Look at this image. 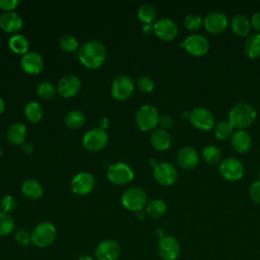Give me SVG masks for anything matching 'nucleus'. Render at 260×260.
Instances as JSON below:
<instances>
[{
    "instance_id": "17",
    "label": "nucleus",
    "mask_w": 260,
    "mask_h": 260,
    "mask_svg": "<svg viewBox=\"0 0 260 260\" xmlns=\"http://www.w3.org/2000/svg\"><path fill=\"white\" fill-rule=\"evenodd\" d=\"M182 46L188 53L194 56H202L209 49V43L202 35H191L187 37L182 43Z\"/></svg>"
},
{
    "instance_id": "13",
    "label": "nucleus",
    "mask_w": 260,
    "mask_h": 260,
    "mask_svg": "<svg viewBox=\"0 0 260 260\" xmlns=\"http://www.w3.org/2000/svg\"><path fill=\"white\" fill-rule=\"evenodd\" d=\"M94 183V177L90 173L80 172L72 178L70 182V188L74 194L83 196L92 191Z\"/></svg>"
},
{
    "instance_id": "1",
    "label": "nucleus",
    "mask_w": 260,
    "mask_h": 260,
    "mask_svg": "<svg viewBox=\"0 0 260 260\" xmlns=\"http://www.w3.org/2000/svg\"><path fill=\"white\" fill-rule=\"evenodd\" d=\"M106 47L98 40L88 41L78 50L79 61L83 66L89 69H96L101 67L106 60Z\"/></svg>"
},
{
    "instance_id": "45",
    "label": "nucleus",
    "mask_w": 260,
    "mask_h": 260,
    "mask_svg": "<svg viewBox=\"0 0 260 260\" xmlns=\"http://www.w3.org/2000/svg\"><path fill=\"white\" fill-rule=\"evenodd\" d=\"M158 123L164 127V128H170L173 125V119L169 115H164L159 117Z\"/></svg>"
},
{
    "instance_id": "46",
    "label": "nucleus",
    "mask_w": 260,
    "mask_h": 260,
    "mask_svg": "<svg viewBox=\"0 0 260 260\" xmlns=\"http://www.w3.org/2000/svg\"><path fill=\"white\" fill-rule=\"evenodd\" d=\"M108 126H109V119L108 118H102L100 120V128L105 130Z\"/></svg>"
},
{
    "instance_id": "7",
    "label": "nucleus",
    "mask_w": 260,
    "mask_h": 260,
    "mask_svg": "<svg viewBox=\"0 0 260 260\" xmlns=\"http://www.w3.org/2000/svg\"><path fill=\"white\" fill-rule=\"evenodd\" d=\"M134 90L133 79L126 74L116 76L111 84V93L118 101H125L130 98Z\"/></svg>"
},
{
    "instance_id": "48",
    "label": "nucleus",
    "mask_w": 260,
    "mask_h": 260,
    "mask_svg": "<svg viewBox=\"0 0 260 260\" xmlns=\"http://www.w3.org/2000/svg\"><path fill=\"white\" fill-rule=\"evenodd\" d=\"M145 214H146V212H144V211H142V210L136 211V216H137L138 219H144Z\"/></svg>"
},
{
    "instance_id": "31",
    "label": "nucleus",
    "mask_w": 260,
    "mask_h": 260,
    "mask_svg": "<svg viewBox=\"0 0 260 260\" xmlns=\"http://www.w3.org/2000/svg\"><path fill=\"white\" fill-rule=\"evenodd\" d=\"M65 125L70 129H78L85 122L84 114L79 110H72L65 116Z\"/></svg>"
},
{
    "instance_id": "8",
    "label": "nucleus",
    "mask_w": 260,
    "mask_h": 260,
    "mask_svg": "<svg viewBox=\"0 0 260 260\" xmlns=\"http://www.w3.org/2000/svg\"><path fill=\"white\" fill-rule=\"evenodd\" d=\"M109 136L106 130L102 128L89 129L82 138L83 146L90 151H100L108 144Z\"/></svg>"
},
{
    "instance_id": "21",
    "label": "nucleus",
    "mask_w": 260,
    "mask_h": 260,
    "mask_svg": "<svg viewBox=\"0 0 260 260\" xmlns=\"http://www.w3.org/2000/svg\"><path fill=\"white\" fill-rule=\"evenodd\" d=\"M22 26V18L15 11L3 12L0 14V27L9 34L17 32Z\"/></svg>"
},
{
    "instance_id": "2",
    "label": "nucleus",
    "mask_w": 260,
    "mask_h": 260,
    "mask_svg": "<svg viewBox=\"0 0 260 260\" xmlns=\"http://www.w3.org/2000/svg\"><path fill=\"white\" fill-rule=\"evenodd\" d=\"M257 117L255 108L248 103H238L230 110L229 121L234 128L244 129L250 126Z\"/></svg>"
},
{
    "instance_id": "39",
    "label": "nucleus",
    "mask_w": 260,
    "mask_h": 260,
    "mask_svg": "<svg viewBox=\"0 0 260 260\" xmlns=\"http://www.w3.org/2000/svg\"><path fill=\"white\" fill-rule=\"evenodd\" d=\"M136 85L142 92H150L154 88V82L148 76H139L136 79Z\"/></svg>"
},
{
    "instance_id": "9",
    "label": "nucleus",
    "mask_w": 260,
    "mask_h": 260,
    "mask_svg": "<svg viewBox=\"0 0 260 260\" xmlns=\"http://www.w3.org/2000/svg\"><path fill=\"white\" fill-rule=\"evenodd\" d=\"M153 177L158 184L162 186H171L177 181L178 172L171 162L160 161L153 168Z\"/></svg>"
},
{
    "instance_id": "28",
    "label": "nucleus",
    "mask_w": 260,
    "mask_h": 260,
    "mask_svg": "<svg viewBox=\"0 0 260 260\" xmlns=\"http://www.w3.org/2000/svg\"><path fill=\"white\" fill-rule=\"evenodd\" d=\"M245 54L252 59L260 57V34L250 36L244 44Z\"/></svg>"
},
{
    "instance_id": "36",
    "label": "nucleus",
    "mask_w": 260,
    "mask_h": 260,
    "mask_svg": "<svg viewBox=\"0 0 260 260\" xmlns=\"http://www.w3.org/2000/svg\"><path fill=\"white\" fill-rule=\"evenodd\" d=\"M202 156L204 158V160L207 162V164H211V165H214L216 162L219 161L220 159V150L218 147H216L215 145H206L203 150H202Z\"/></svg>"
},
{
    "instance_id": "14",
    "label": "nucleus",
    "mask_w": 260,
    "mask_h": 260,
    "mask_svg": "<svg viewBox=\"0 0 260 260\" xmlns=\"http://www.w3.org/2000/svg\"><path fill=\"white\" fill-rule=\"evenodd\" d=\"M81 87L80 79L74 74H66L62 76L57 83V91L63 98H72L78 93Z\"/></svg>"
},
{
    "instance_id": "32",
    "label": "nucleus",
    "mask_w": 260,
    "mask_h": 260,
    "mask_svg": "<svg viewBox=\"0 0 260 260\" xmlns=\"http://www.w3.org/2000/svg\"><path fill=\"white\" fill-rule=\"evenodd\" d=\"M137 16L142 22L151 23L156 17V10L152 5L145 3L139 6L137 10Z\"/></svg>"
},
{
    "instance_id": "38",
    "label": "nucleus",
    "mask_w": 260,
    "mask_h": 260,
    "mask_svg": "<svg viewBox=\"0 0 260 260\" xmlns=\"http://www.w3.org/2000/svg\"><path fill=\"white\" fill-rule=\"evenodd\" d=\"M202 17L196 13L187 14L184 18V25L189 30H196L202 25Z\"/></svg>"
},
{
    "instance_id": "33",
    "label": "nucleus",
    "mask_w": 260,
    "mask_h": 260,
    "mask_svg": "<svg viewBox=\"0 0 260 260\" xmlns=\"http://www.w3.org/2000/svg\"><path fill=\"white\" fill-rule=\"evenodd\" d=\"M15 228L14 219L9 213L0 210V237L9 236Z\"/></svg>"
},
{
    "instance_id": "24",
    "label": "nucleus",
    "mask_w": 260,
    "mask_h": 260,
    "mask_svg": "<svg viewBox=\"0 0 260 260\" xmlns=\"http://www.w3.org/2000/svg\"><path fill=\"white\" fill-rule=\"evenodd\" d=\"M26 137V127L20 123L15 122L11 124L7 130V139L11 144L18 145L23 143Z\"/></svg>"
},
{
    "instance_id": "30",
    "label": "nucleus",
    "mask_w": 260,
    "mask_h": 260,
    "mask_svg": "<svg viewBox=\"0 0 260 260\" xmlns=\"http://www.w3.org/2000/svg\"><path fill=\"white\" fill-rule=\"evenodd\" d=\"M167 211V205L164 200L152 199L146 204V214L152 218L161 217Z\"/></svg>"
},
{
    "instance_id": "19",
    "label": "nucleus",
    "mask_w": 260,
    "mask_h": 260,
    "mask_svg": "<svg viewBox=\"0 0 260 260\" xmlns=\"http://www.w3.org/2000/svg\"><path fill=\"white\" fill-rule=\"evenodd\" d=\"M22 70L28 74H38L44 67L43 57L37 52H27L20 59Z\"/></svg>"
},
{
    "instance_id": "15",
    "label": "nucleus",
    "mask_w": 260,
    "mask_h": 260,
    "mask_svg": "<svg viewBox=\"0 0 260 260\" xmlns=\"http://www.w3.org/2000/svg\"><path fill=\"white\" fill-rule=\"evenodd\" d=\"M191 124L200 130H210L214 126V116L206 108H195L190 114Z\"/></svg>"
},
{
    "instance_id": "20",
    "label": "nucleus",
    "mask_w": 260,
    "mask_h": 260,
    "mask_svg": "<svg viewBox=\"0 0 260 260\" xmlns=\"http://www.w3.org/2000/svg\"><path fill=\"white\" fill-rule=\"evenodd\" d=\"M177 162L183 169H193L199 162V154L192 146H183L177 153Z\"/></svg>"
},
{
    "instance_id": "42",
    "label": "nucleus",
    "mask_w": 260,
    "mask_h": 260,
    "mask_svg": "<svg viewBox=\"0 0 260 260\" xmlns=\"http://www.w3.org/2000/svg\"><path fill=\"white\" fill-rule=\"evenodd\" d=\"M249 194L254 202L260 204V181H256L251 184L249 188Z\"/></svg>"
},
{
    "instance_id": "27",
    "label": "nucleus",
    "mask_w": 260,
    "mask_h": 260,
    "mask_svg": "<svg viewBox=\"0 0 260 260\" xmlns=\"http://www.w3.org/2000/svg\"><path fill=\"white\" fill-rule=\"evenodd\" d=\"M231 27L233 31L238 36H246L250 31L251 22L249 19L243 14H237L232 18Z\"/></svg>"
},
{
    "instance_id": "10",
    "label": "nucleus",
    "mask_w": 260,
    "mask_h": 260,
    "mask_svg": "<svg viewBox=\"0 0 260 260\" xmlns=\"http://www.w3.org/2000/svg\"><path fill=\"white\" fill-rule=\"evenodd\" d=\"M180 244L173 236H162L157 243V253L162 260H176L180 255Z\"/></svg>"
},
{
    "instance_id": "12",
    "label": "nucleus",
    "mask_w": 260,
    "mask_h": 260,
    "mask_svg": "<svg viewBox=\"0 0 260 260\" xmlns=\"http://www.w3.org/2000/svg\"><path fill=\"white\" fill-rule=\"evenodd\" d=\"M120 253V244L114 239H106L98 244L94 258L96 260H118Z\"/></svg>"
},
{
    "instance_id": "34",
    "label": "nucleus",
    "mask_w": 260,
    "mask_h": 260,
    "mask_svg": "<svg viewBox=\"0 0 260 260\" xmlns=\"http://www.w3.org/2000/svg\"><path fill=\"white\" fill-rule=\"evenodd\" d=\"M233 130H234L233 125L230 123V121H226V120H221L213 126L214 135L216 136V138L221 140L230 137L233 133Z\"/></svg>"
},
{
    "instance_id": "11",
    "label": "nucleus",
    "mask_w": 260,
    "mask_h": 260,
    "mask_svg": "<svg viewBox=\"0 0 260 260\" xmlns=\"http://www.w3.org/2000/svg\"><path fill=\"white\" fill-rule=\"evenodd\" d=\"M219 174L226 181H238L244 175V166L236 157H228L219 165Z\"/></svg>"
},
{
    "instance_id": "6",
    "label": "nucleus",
    "mask_w": 260,
    "mask_h": 260,
    "mask_svg": "<svg viewBox=\"0 0 260 260\" xmlns=\"http://www.w3.org/2000/svg\"><path fill=\"white\" fill-rule=\"evenodd\" d=\"M107 177L115 185H126L134 178V172L129 165L118 161L108 168Z\"/></svg>"
},
{
    "instance_id": "49",
    "label": "nucleus",
    "mask_w": 260,
    "mask_h": 260,
    "mask_svg": "<svg viewBox=\"0 0 260 260\" xmlns=\"http://www.w3.org/2000/svg\"><path fill=\"white\" fill-rule=\"evenodd\" d=\"M4 109H5V103H4L3 99L0 96V115L3 113Z\"/></svg>"
},
{
    "instance_id": "25",
    "label": "nucleus",
    "mask_w": 260,
    "mask_h": 260,
    "mask_svg": "<svg viewBox=\"0 0 260 260\" xmlns=\"http://www.w3.org/2000/svg\"><path fill=\"white\" fill-rule=\"evenodd\" d=\"M21 192L25 197L37 200L44 195V188L38 181L27 179L21 185Z\"/></svg>"
},
{
    "instance_id": "47",
    "label": "nucleus",
    "mask_w": 260,
    "mask_h": 260,
    "mask_svg": "<svg viewBox=\"0 0 260 260\" xmlns=\"http://www.w3.org/2000/svg\"><path fill=\"white\" fill-rule=\"evenodd\" d=\"M76 260H94V259H93V257H92L91 255H89V254H82V255H80Z\"/></svg>"
},
{
    "instance_id": "37",
    "label": "nucleus",
    "mask_w": 260,
    "mask_h": 260,
    "mask_svg": "<svg viewBox=\"0 0 260 260\" xmlns=\"http://www.w3.org/2000/svg\"><path fill=\"white\" fill-rule=\"evenodd\" d=\"M59 46L65 52H75L78 49V42L72 35L65 34L60 37Z\"/></svg>"
},
{
    "instance_id": "40",
    "label": "nucleus",
    "mask_w": 260,
    "mask_h": 260,
    "mask_svg": "<svg viewBox=\"0 0 260 260\" xmlns=\"http://www.w3.org/2000/svg\"><path fill=\"white\" fill-rule=\"evenodd\" d=\"M16 207V200L13 196L11 195H5L1 201H0V209L1 211L5 212V213H9L12 212Z\"/></svg>"
},
{
    "instance_id": "23",
    "label": "nucleus",
    "mask_w": 260,
    "mask_h": 260,
    "mask_svg": "<svg viewBox=\"0 0 260 260\" xmlns=\"http://www.w3.org/2000/svg\"><path fill=\"white\" fill-rule=\"evenodd\" d=\"M231 144L233 148L238 152H246L250 149L252 139L250 134L245 130L236 131L231 138Z\"/></svg>"
},
{
    "instance_id": "44",
    "label": "nucleus",
    "mask_w": 260,
    "mask_h": 260,
    "mask_svg": "<svg viewBox=\"0 0 260 260\" xmlns=\"http://www.w3.org/2000/svg\"><path fill=\"white\" fill-rule=\"evenodd\" d=\"M251 25L255 30L260 32V11L254 13L251 17Z\"/></svg>"
},
{
    "instance_id": "50",
    "label": "nucleus",
    "mask_w": 260,
    "mask_h": 260,
    "mask_svg": "<svg viewBox=\"0 0 260 260\" xmlns=\"http://www.w3.org/2000/svg\"><path fill=\"white\" fill-rule=\"evenodd\" d=\"M258 177H259V181H260V171H259V173H258Z\"/></svg>"
},
{
    "instance_id": "3",
    "label": "nucleus",
    "mask_w": 260,
    "mask_h": 260,
    "mask_svg": "<svg viewBox=\"0 0 260 260\" xmlns=\"http://www.w3.org/2000/svg\"><path fill=\"white\" fill-rule=\"evenodd\" d=\"M57 236L56 226L50 221L38 223L30 232L31 244L38 248H47L51 246Z\"/></svg>"
},
{
    "instance_id": "18",
    "label": "nucleus",
    "mask_w": 260,
    "mask_h": 260,
    "mask_svg": "<svg viewBox=\"0 0 260 260\" xmlns=\"http://www.w3.org/2000/svg\"><path fill=\"white\" fill-rule=\"evenodd\" d=\"M203 23L206 30L217 35L225 30L229 24V20L224 13L220 11H212L205 16Z\"/></svg>"
},
{
    "instance_id": "5",
    "label": "nucleus",
    "mask_w": 260,
    "mask_h": 260,
    "mask_svg": "<svg viewBox=\"0 0 260 260\" xmlns=\"http://www.w3.org/2000/svg\"><path fill=\"white\" fill-rule=\"evenodd\" d=\"M159 115L155 107L151 105L141 106L135 114L136 126L141 131H150L158 124Z\"/></svg>"
},
{
    "instance_id": "41",
    "label": "nucleus",
    "mask_w": 260,
    "mask_h": 260,
    "mask_svg": "<svg viewBox=\"0 0 260 260\" xmlns=\"http://www.w3.org/2000/svg\"><path fill=\"white\" fill-rule=\"evenodd\" d=\"M14 240L20 246H27L31 243L30 233L24 229H20L14 233Z\"/></svg>"
},
{
    "instance_id": "22",
    "label": "nucleus",
    "mask_w": 260,
    "mask_h": 260,
    "mask_svg": "<svg viewBox=\"0 0 260 260\" xmlns=\"http://www.w3.org/2000/svg\"><path fill=\"white\" fill-rule=\"evenodd\" d=\"M150 143L156 150H166L171 146L172 138L167 130L158 128L151 132Z\"/></svg>"
},
{
    "instance_id": "29",
    "label": "nucleus",
    "mask_w": 260,
    "mask_h": 260,
    "mask_svg": "<svg viewBox=\"0 0 260 260\" xmlns=\"http://www.w3.org/2000/svg\"><path fill=\"white\" fill-rule=\"evenodd\" d=\"M43 114H44L43 107L38 102H35V101L28 102L24 107V116L31 123L39 122L42 119Z\"/></svg>"
},
{
    "instance_id": "35",
    "label": "nucleus",
    "mask_w": 260,
    "mask_h": 260,
    "mask_svg": "<svg viewBox=\"0 0 260 260\" xmlns=\"http://www.w3.org/2000/svg\"><path fill=\"white\" fill-rule=\"evenodd\" d=\"M57 88L49 81H42L37 86V94L43 100H51L55 96Z\"/></svg>"
},
{
    "instance_id": "4",
    "label": "nucleus",
    "mask_w": 260,
    "mask_h": 260,
    "mask_svg": "<svg viewBox=\"0 0 260 260\" xmlns=\"http://www.w3.org/2000/svg\"><path fill=\"white\" fill-rule=\"evenodd\" d=\"M122 205L130 211L142 210L147 204V195L139 187H130L126 189L121 196Z\"/></svg>"
},
{
    "instance_id": "43",
    "label": "nucleus",
    "mask_w": 260,
    "mask_h": 260,
    "mask_svg": "<svg viewBox=\"0 0 260 260\" xmlns=\"http://www.w3.org/2000/svg\"><path fill=\"white\" fill-rule=\"evenodd\" d=\"M18 5V0H0V9L4 10V12L13 11Z\"/></svg>"
},
{
    "instance_id": "26",
    "label": "nucleus",
    "mask_w": 260,
    "mask_h": 260,
    "mask_svg": "<svg viewBox=\"0 0 260 260\" xmlns=\"http://www.w3.org/2000/svg\"><path fill=\"white\" fill-rule=\"evenodd\" d=\"M8 46L10 50L16 54L24 55L28 52L29 43L27 39L20 34H13L8 41Z\"/></svg>"
},
{
    "instance_id": "16",
    "label": "nucleus",
    "mask_w": 260,
    "mask_h": 260,
    "mask_svg": "<svg viewBox=\"0 0 260 260\" xmlns=\"http://www.w3.org/2000/svg\"><path fill=\"white\" fill-rule=\"evenodd\" d=\"M153 31L160 40L170 42L177 37L178 26L171 18L161 17L154 22Z\"/></svg>"
}]
</instances>
